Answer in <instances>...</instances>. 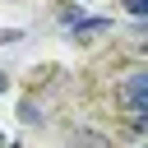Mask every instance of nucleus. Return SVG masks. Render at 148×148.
I'll return each mask as SVG.
<instances>
[{"label":"nucleus","instance_id":"obj_1","mask_svg":"<svg viewBox=\"0 0 148 148\" xmlns=\"http://www.w3.org/2000/svg\"><path fill=\"white\" fill-rule=\"evenodd\" d=\"M125 111H130V120L148 111V69L130 74V83H125Z\"/></svg>","mask_w":148,"mask_h":148},{"label":"nucleus","instance_id":"obj_2","mask_svg":"<svg viewBox=\"0 0 148 148\" xmlns=\"http://www.w3.org/2000/svg\"><path fill=\"white\" fill-rule=\"evenodd\" d=\"M106 28H111V18H88V14H79V18L69 23V32H74V37H83V42H88V37H97V32H106Z\"/></svg>","mask_w":148,"mask_h":148},{"label":"nucleus","instance_id":"obj_3","mask_svg":"<svg viewBox=\"0 0 148 148\" xmlns=\"http://www.w3.org/2000/svg\"><path fill=\"white\" fill-rule=\"evenodd\" d=\"M69 143L74 148H111V139L97 134V130H69Z\"/></svg>","mask_w":148,"mask_h":148},{"label":"nucleus","instance_id":"obj_4","mask_svg":"<svg viewBox=\"0 0 148 148\" xmlns=\"http://www.w3.org/2000/svg\"><path fill=\"white\" fill-rule=\"evenodd\" d=\"M18 120H23V125H37V120H42V111H37V102H32V97H23V102H18Z\"/></svg>","mask_w":148,"mask_h":148},{"label":"nucleus","instance_id":"obj_5","mask_svg":"<svg viewBox=\"0 0 148 148\" xmlns=\"http://www.w3.org/2000/svg\"><path fill=\"white\" fill-rule=\"evenodd\" d=\"M14 42H23V32L18 28H0V46H14Z\"/></svg>","mask_w":148,"mask_h":148},{"label":"nucleus","instance_id":"obj_6","mask_svg":"<svg viewBox=\"0 0 148 148\" xmlns=\"http://www.w3.org/2000/svg\"><path fill=\"white\" fill-rule=\"evenodd\" d=\"M125 9H130L134 18H143V14H148V0H125Z\"/></svg>","mask_w":148,"mask_h":148},{"label":"nucleus","instance_id":"obj_7","mask_svg":"<svg viewBox=\"0 0 148 148\" xmlns=\"http://www.w3.org/2000/svg\"><path fill=\"white\" fill-rule=\"evenodd\" d=\"M5 88H9V79H5V74H0V92H5Z\"/></svg>","mask_w":148,"mask_h":148},{"label":"nucleus","instance_id":"obj_8","mask_svg":"<svg viewBox=\"0 0 148 148\" xmlns=\"http://www.w3.org/2000/svg\"><path fill=\"white\" fill-rule=\"evenodd\" d=\"M0 143H5V134H0Z\"/></svg>","mask_w":148,"mask_h":148}]
</instances>
